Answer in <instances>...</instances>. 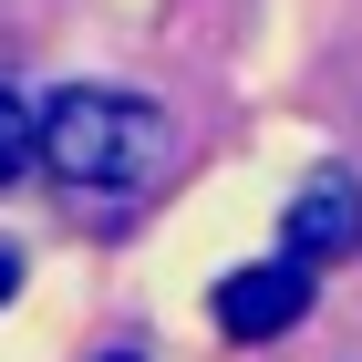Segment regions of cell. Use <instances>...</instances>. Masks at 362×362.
Masks as SVG:
<instances>
[{
	"mask_svg": "<svg viewBox=\"0 0 362 362\" xmlns=\"http://www.w3.org/2000/svg\"><path fill=\"white\" fill-rule=\"evenodd\" d=\"M166 104H145V93H114V83H62L42 104V166L62 187L83 197V207H124L166 176Z\"/></svg>",
	"mask_w": 362,
	"mask_h": 362,
	"instance_id": "1",
	"label": "cell"
},
{
	"mask_svg": "<svg viewBox=\"0 0 362 362\" xmlns=\"http://www.w3.org/2000/svg\"><path fill=\"white\" fill-rule=\"evenodd\" d=\"M207 310H218V332H228V341H279V332H300V321H310V269H300V259L228 269Z\"/></svg>",
	"mask_w": 362,
	"mask_h": 362,
	"instance_id": "2",
	"label": "cell"
},
{
	"mask_svg": "<svg viewBox=\"0 0 362 362\" xmlns=\"http://www.w3.org/2000/svg\"><path fill=\"white\" fill-rule=\"evenodd\" d=\"M362 249V187L352 176H310L290 207H279V259H300V269H332V259Z\"/></svg>",
	"mask_w": 362,
	"mask_h": 362,
	"instance_id": "3",
	"label": "cell"
},
{
	"mask_svg": "<svg viewBox=\"0 0 362 362\" xmlns=\"http://www.w3.org/2000/svg\"><path fill=\"white\" fill-rule=\"evenodd\" d=\"M31 156H42V114H31L21 93H0V187H11Z\"/></svg>",
	"mask_w": 362,
	"mask_h": 362,
	"instance_id": "4",
	"label": "cell"
},
{
	"mask_svg": "<svg viewBox=\"0 0 362 362\" xmlns=\"http://www.w3.org/2000/svg\"><path fill=\"white\" fill-rule=\"evenodd\" d=\"M11 290H21V259H11V249H0V310H11Z\"/></svg>",
	"mask_w": 362,
	"mask_h": 362,
	"instance_id": "5",
	"label": "cell"
},
{
	"mask_svg": "<svg viewBox=\"0 0 362 362\" xmlns=\"http://www.w3.org/2000/svg\"><path fill=\"white\" fill-rule=\"evenodd\" d=\"M104 362H145V352H104Z\"/></svg>",
	"mask_w": 362,
	"mask_h": 362,
	"instance_id": "6",
	"label": "cell"
}]
</instances>
